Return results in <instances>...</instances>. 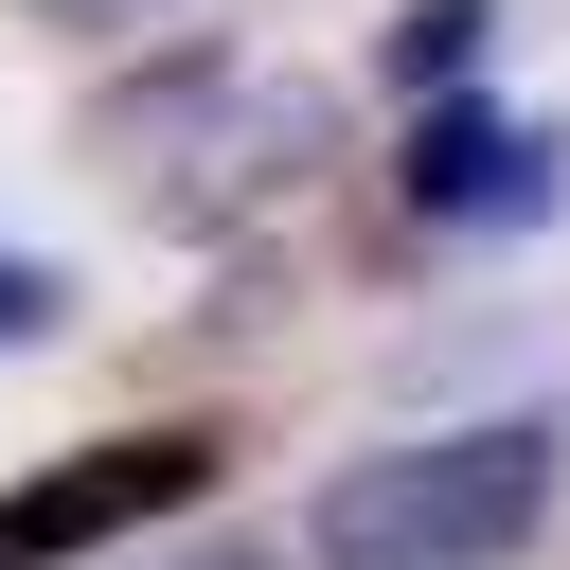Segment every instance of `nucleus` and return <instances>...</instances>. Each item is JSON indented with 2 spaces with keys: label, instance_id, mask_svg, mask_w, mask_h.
<instances>
[{
  "label": "nucleus",
  "instance_id": "nucleus-1",
  "mask_svg": "<svg viewBox=\"0 0 570 570\" xmlns=\"http://www.w3.org/2000/svg\"><path fill=\"white\" fill-rule=\"evenodd\" d=\"M89 142H107V178H125L160 232H249V214H285V196L321 178L338 107H321L303 71H267V53H178V71L107 89Z\"/></svg>",
  "mask_w": 570,
  "mask_h": 570
},
{
  "label": "nucleus",
  "instance_id": "nucleus-2",
  "mask_svg": "<svg viewBox=\"0 0 570 570\" xmlns=\"http://www.w3.org/2000/svg\"><path fill=\"white\" fill-rule=\"evenodd\" d=\"M552 534V428H428V445H374L321 481L303 517V570H517Z\"/></svg>",
  "mask_w": 570,
  "mask_h": 570
},
{
  "label": "nucleus",
  "instance_id": "nucleus-3",
  "mask_svg": "<svg viewBox=\"0 0 570 570\" xmlns=\"http://www.w3.org/2000/svg\"><path fill=\"white\" fill-rule=\"evenodd\" d=\"M214 428H125V445H71V463H36L18 499H0V570H71V552H107V534H142V517H178V499H214Z\"/></svg>",
  "mask_w": 570,
  "mask_h": 570
},
{
  "label": "nucleus",
  "instance_id": "nucleus-4",
  "mask_svg": "<svg viewBox=\"0 0 570 570\" xmlns=\"http://www.w3.org/2000/svg\"><path fill=\"white\" fill-rule=\"evenodd\" d=\"M392 196H410L428 232H534V214H552V142H534L517 107H481V89H428Z\"/></svg>",
  "mask_w": 570,
  "mask_h": 570
},
{
  "label": "nucleus",
  "instance_id": "nucleus-5",
  "mask_svg": "<svg viewBox=\"0 0 570 570\" xmlns=\"http://www.w3.org/2000/svg\"><path fill=\"white\" fill-rule=\"evenodd\" d=\"M481 36H499V0H410V18H392V89H410V107H428V89H463V71H481Z\"/></svg>",
  "mask_w": 570,
  "mask_h": 570
},
{
  "label": "nucleus",
  "instance_id": "nucleus-6",
  "mask_svg": "<svg viewBox=\"0 0 570 570\" xmlns=\"http://www.w3.org/2000/svg\"><path fill=\"white\" fill-rule=\"evenodd\" d=\"M53 303H71V285H53L36 249H0V356H18V338H53Z\"/></svg>",
  "mask_w": 570,
  "mask_h": 570
},
{
  "label": "nucleus",
  "instance_id": "nucleus-7",
  "mask_svg": "<svg viewBox=\"0 0 570 570\" xmlns=\"http://www.w3.org/2000/svg\"><path fill=\"white\" fill-rule=\"evenodd\" d=\"M178 570H285V552H249V534H214V552H178Z\"/></svg>",
  "mask_w": 570,
  "mask_h": 570
},
{
  "label": "nucleus",
  "instance_id": "nucleus-8",
  "mask_svg": "<svg viewBox=\"0 0 570 570\" xmlns=\"http://www.w3.org/2000/svg\"><path fill=\"white\" fill-rule=\"evenodd\" d=\"M36 18H89V36H107V18H160V0H36Z\"/></svg>",
  "mask_w": 570,
  "mask_h": 570
}]
</instances>
